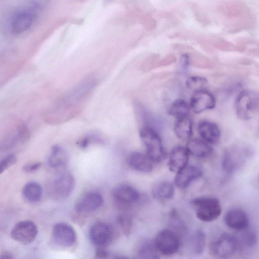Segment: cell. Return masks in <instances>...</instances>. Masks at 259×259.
<instances>
[{
  "label": "cell",
  "instance_id": "35",
  "mask_svg": "<svg viewBox=\"0 0 259 259\" xmlns=\"http://www.w3.org/2000/svg\"><path fill=\"white\" fill-rule=\"evenodd\" d=\"M40 166V162L31 163L24 166L23 169L25 172H31L37 170Z\"/></svg>",
  "mask_w": 259,
  "mask_h": 259
},
{
  "label": "cell",
  "instance_id": "15",
  "mask_svg": "<svg viewBox=\"0 0 259 259\" xmlns=\"http://www.w3.org/2000/svg\"><path fill=\"white\" fill-rule=\"evenodd\" d=\"M224 221L230 228L236 230H244L247 229L249 220L246 213L239 208H232L225 214Z\"/></svg>",
  "mask_w": 259,
  "mask_h": 259
},
{
  "label": "cell",
  "instance_id": "4",
  "mask_svg": "<svg viewBox=\"0 0 259 259\" xmlns=\"http://www.w3.org/2000/svg\"><path fill=\"white\" fill-rule=\"evenodd\" d=\"M235 107L239 119L243 120L251 119L258 110V93L252 91H242L236 99Z\"/></svg>",
  "mask_w": 259,
  "mask_h": 259
},
{
  "label": "cell",
  "instance_id": "37",
  "mask_svg": "<svg viewBox=\"0 0 259 259\" xmlns=\"http://www.w3.org/2000/svg\"><path fill=\"white\" fill-rule=\"evenodd\" d=\"M181 63L183 68H186L188 67L189 64V57L186 54L182 56Z\"/></svg>",
  "mask_w": 259,
  "mask_h": 259
},
{
  "label": "cell",
  "instance_id": "38",
  "mask_svg": "<svg viewBox=\"0 0 259 259\" xmlns=\"http://www.w3.org/2000/svg\"><path fill=\"white\" fill-rule=\"evenodd\" d=\"M13 258V257L12 256V255L8 252H4L0 255V258H2V259H4V258L11 259V258Z\"/></svg>",
  "mask_w": 259,
  "mask_h": 259
},
{
  "label": "cell",
  "instance_id": "26",
  "mask_svg": "<svg viewBox=\"0 0 259 259\" xmlns=\"http://www.w3.org/2000/svg\"><path fill=\"white\" fill-rule=\"evenodd\" d=\"M191 110L190 105L183 99H176L168 110L169 115L177 118L188 116Z\"/></svg>",
  "mask_w": 259,
  "mask_h": 259
},
{
  "label": "cell",
  "instance_id": "20",
  "mask_svg": "<svg viewBox=\"0 0 259 259\" xmlns=\"http://www.w3.org/2000/svg\"><path fill=\"white\" fill-rule=\"evenodd\" d=\"M186 148L189 153L198 158L207 157L212 152V148L207 142L197 138L190 139Z\"/></svg>",
  "mask_w": 259,
  "mask_h": 259
},
{
  "label": "cell",
  "instance_id": "21",
  "mask_svg": "<svg viewBox=\"0 0 259 259\" xmlns=\"http://www.w3.org/2000/svg\"><path fill=\"white\" fill-rule=\"evenodd\" d=\"M175 193L173 185L166 181L158 182L152 188L153 197L158 201H164L171 199Z\"/></svg>",
  "mask_w": 259,
  "mask_h": 259
},
{
  "label": "cell",
  "instance_id": "18",
  "mask_svg": "<svg viewBox=\"0 0 259 259\" xmlns=\"http://www.w3.org/2000/svg\"><path fill=\"white\" fill-rule=\"evenodd\" d=\"M127 162L133 169L140 172L147 173L152 170V161L146 154L139 152L131 153Z\"/></svg>",
  "mask_w": 259,
  "mask_h": 259
},
{
  "label": "cell",
  "instance_id": "34",
  "mask_svg": "<svg viewBox=\"0 0 259 259\" xmlns=\"http://www.w3.org/2000/svg\"><path fill=\"white\" fill-rule=\"evenodd\" d=\"M18 136L19 139L25 141L29 139L30 134L28 127L24 124L19 126Z\"/></svg>",
  "mask_w": 259,
  "mask_h": 259
},
{
  "label": "cell",
  "instance_id": "13",
  "mask_svg": "<svg viewBox=\"0 0 259 259\" xmlns=\"http://www.w3.org/2000/svg\"><path fill=\"white\" fill-rule=\"evenodd\" d=\"M103 203V196L96 192H89L84 194L75 204V209L79 213H87L98 209Z\"/></svg>",
  "mask_w": 259,
  "mask_h": 259
},
{
  "label": "cell",
  "instance_id": "32",
  "mask_svg": "<svg viewBox=\"0 0 259 259\" xmlns=\"http://www.w3.org/2000/svg\"><path fill=\"white\" fill-rule=\"evenodd\" d=\"M17 162L14 154H9L0 161V175L6 169L15 164Z\"/></svg>",
  "mask_w": 259,
  "mask_h": 259
},
{
  "label": "cell",
  "instance_id": "23",
  "mask_svg": "<svg viewBox=\"0 0 259 259\" xmlns=\"http://www.w3.org/2000/svg\"><path fill=\"white\" fill-rule=\"evenodd\" d=\"M174 132L178 138L189 139L192 133V122L188 116L177 118L174 125Z\"/></svg>",
  "mask_w": 259,
  "mask_h": 259
},
{
  "label": "cell",
  "instance_id": "31",
  "mask_svg": "<svg viewBox=\"0 0 259 259\" xmlns=\"http://www.w3.org/2000/svg\"><path fill=\"white\" fill-rule=\"evenodd\" d=\"M169 218L170 223L174 228L181 230H185V225L176 210H173L170 212Z\"/></svg>",
  "mask_w": 259,
  "mask_h": 259
},
{
  "label": "cell",
  "instance_id": "22",
  "mask_svg": "<svg viewBox=\"0 0 259 259\" xmlns=\"http://www.w3.org/2000/svg\"><path fill=\"white\" fill-rule=\"evenodd\" d=\"M48 162L53 168H59L66 166L68 162L67 152L59 145L53 146L51 149Z\"/></svg>",
  "mask_w": 259,
  "mask_h": 259
},
{
  "label": "cell",
  "instance_id": "17",
  "mask_svg": "<svg viewBox=\"0 0 259 259\" xmlns=\"http://www.w3.org/2000/svg\"><path fill=\"white\" fill-rule=\"evenodd\" d=\"M189 153L186 148L176 146L171 151L169 157L168 166L170 171L177 172L187 165Z\"/></svg>",
  "mask_w": 259,
  "mask_h": 259
},
{
  "label": "cell",
  "instance_id": "16",
  "mask_svg": "<svg viewBox=\"0 0 259 259\" xmlns=\"http://www.w3.org/2000/svg\"><path fill=\"white\" fill-rule=\"evenodd\" d=\"M198 131L202 139L211 144L217 143L221 136L219 126L216 123L207 120H203L199 123Z\"/></svg>",
  "mask_w": 259,
  "mask_h": 259
},
{
  "label": "cell",
  "instance_id": "28",
  "mask_svg": "<svg viewBox=\"0 0 259 259\" xmlns=\"http://www.w3.org/2000/svg\"><path fill=\"white\" fill-rule=\"evenodd\" d=\"M117 222L123 234L128 237L132 228L133 219L131 215L125 213L119 214L117 217Z\"/></svg>",
  "mask_w": 259,
  "mask_h": 259
},
{
  "label": "cell",
  "instance_id": "10",
  "mask_svg": "<svg viewBox=\"0 0 259 259\" xmlns=\"http://www.w3.org/2000/svg\"><path fill=\"white\" fill-rule=\"evenodd\" d=\"M215 104L213 95L205 90H202L193 92L189 105L194 113H200L214 108Z\"/></svg>",
  "mask_w": 259,
  "mask_h": 259
},
{
  "label": "cell",
  "instance_id": "6",
  "mask_svg": "<svg viewBox=\"0 0 259 259\" xmlns=\"http://www.w3.org/2000/svg\"><path fill=\"white\" fill-rule=\"evenodd\" d=\"M158 252L164 255H171L177 252L180 245L178 236L169 229H163L156 235L154 241Z\"/></svg>",
  "mask_w": 259,
  "mask_h": 259
},
{
  "label": "cell",
  "instance_id": "5",
  "mask_svg": "<svg viewBox=\"0 0 259 259\" xmlns=\"http://www.w3.org/2000/svg\"><path fill=\"white\" fill-rule=\"evenodd\" d=\"M238 243V240L235 236L223 233L212 242L210 251L216 257L227 258L235 253Z\"/></svg>",
  "mask_w": 259,
  "mask_h": 259
},
{
  "label": "cell",
  "instance_id": "9",
  "mask_svg": "<svg viewBox=\"0 0 259 259\" xmlns=\"http://www.w3.org/2000/svg\"><path fill=\"white\" fill-rule=\"evenodd\" d=\"M52 237L57 245L68 247L74 244L76 239V234L73 228L70 225L59 223L53 227Z\"/></svg>",
  "mask_w": 259,
  "mask_h": 259
},
{
  "label": "cell",
  "instance_id": "3",
  "mask_svg": "<svg viewBox=\"0 0 259 259\" xmlns=\"http://www.w3.org/2000/svg\"><path fill=\"white\" fill-rule=\"evenodd\" d=\"M249 148L242 144L231 146L224 152L222 158V168L228 174L234 172L242 166L250 156Z\"/></svg>",
  "mask_w": 259,
  "mask_h": 259
},
{
  "label": "cell",
  "instance_id": "27",
  "mask_svg": "<svg viewBox=\"0 0 259 259\" xmlns=\"http://www.w3.org/2000/svg\"><path fill=\"white\" fill-rule=\"evenodd\" d=\"M138 256L140 258L155 259L159 258L157 251L154 242L149 240L144 241L139 247Z\"/></svg>",
  "mask_w": 259,
  "mask_h": 259
},
{
  "label": "cell",
  "instance_id": "25",
  "mask_svg": "<svg viewBox=\"0 0 259 259\" xmlns=\"http://www.w3.org/2000/svg\"><path fill=\"white\" fill-rule=\"evenodd\" d=\"M42 188L36 182L26 184L22 190L24 197L31 202H36L40 200L42 195Z\"/></svg>",
  "mask_w": 259,
  "mask_h": 259
},
{
  "label": "cell",
  "instance_id": "30",
  "mask_svg": "<svg viewBox=\"0 0 259 259\" xmlns=\"http://www.w3.org/2000/svg\"><path fill=\"white\" fill-rule=\"evenodd\" d=\"M240 239L241 243L248 247L254 245L257 239L255 233L250 230H247L241 234Z\"/></svg>",
  "mask_w": 259,
  "mask_h": 259
},
{
  "label": "cell",
  "instance_id": "2",
  "mask_svg": "<svg viewBox=\"0 0 259 259\" xmlns=\"http://www.w3.org/2000/svg\"><path fill=\"white\" fill-rule=\"evenodd\" d=\"M198 219L205 222L216 220L221 214L222 207L219 200L214 197H200L190 201Z\"/></svg>",
  "mask_w": 259,
  "mask_h": 259
},
{
  "label": "cell",
  "instance_id": "7",
  "mask_svg": "<svg viewBox=\"0 0 259 259\" xmlns=\"http://www.w3.org/2000/svg\"><path fill=\"white\" fill-rule=\"evenodd\" d=\"M38 233L36 225L30 221H22L17 223L13 228L11 236L14 240L24 244L32 242Z\"/></svg>",
  "mask_w": 259,
  "mask_h": 259
},
{
  "label": "cell",
  "instance_id": "19",
  "mask_svg": "<svg viewBox=\"0 0 259 259\" xmlns=\"http://www.w3.org/2000/svg\"><path fill=\"white\" fill-rule=\"evenodd\" d=\"M34 17L33 14L29 11L19 13L14 17L12 22L13 31L17 34L25 32L32 25Z\"/></svg>",
  "mask_w": 259,
  "mask_h": 259
},
{
  "label": "cell",
  "instance_id": "1",
  "mask_svg": "<svg viewBox=\"0 0 259 259\" xmlns=\"http://www.w3.org/2000/svg\"><path fill=\"white\" fill-rule=\"evenodd\" d=\"M140 137L145 149L147 156L152 162H159L165 157V152L160 137L151 125H143L140 130Z\"/></svg>",
  "mask_w": 259,
  "mask_h": 259
},
{
  "label": "cell",
  "instance_id": "36",
  "mask_svg": "<svg viewBox=\"0 0 259 259\" xmlns=\"http://www.w3.org/2000/svg\"><path fill=\"white\" fill-rule=\"evenodd\" d=\"M96 257L99 258H105L108 257L109 252L103 247H98L95 251Z\"/></svg>",
  "mask_w": 259,
  "mask_h": 259
},
{
  "label": "cell",
  "instance_id": "33",
  "mask_svg": "<svg viewBox=\"0 0 259 259\" xmlns=\"http://www.w3.org/2000/svg\"><path fill=\"white\" fill-rule=\"evenodd\" d=\"M101 141L102 139L99 135L91 134L80 139L78 142V145L80 147L84 148L92 143L100 142Z\"/></svg>",
  "mask_w": 259,
  "mask_h": 259
},
{
  "label": "cell",
  "instance_id": "24",
  "mask_svg": "<svg viewBox=\"0 0 259 259\" xmlns=\"http://www.w3.org/2000/svg\"><path fill=\"white\" fill-rule=\"evenodd\" d=\"M205 244V234L200 230L192 234L188 240V246L189 250L192 253L197 255L200 254L203 252Z\"/></svg>",
  "mask_w": 259,
  "mask_h": 259
},
{
  "label": "cell",
  "instance_id": "29",
  "mask_svg": "<svg viewBox=\"0 0 259 259\" xmlns=\"http://www.w3.org/2000/svg\"><path fill=\"white\" fill-rule=\"evenodd\" d=\"M207 84V79L199 76H192L188 78L186 86L190 90L195 92L204 90Z\"/></svg>",
  "mask_w": 259,
  "mask_h": 259
},
{
  "label": "cell",
  "instance_id": "14",
  "mask_svg": "<svg viewBox=\"0 0 259 259\" xmlns=\"http://www.w3.org/2000/svg\"><path fill=\"white\" fill-rule=\"evenodd\" d=\"M203 175L201 168L195 165H186L177 172L175 179L176 186L180 189L187 188L193 181Z\"/></svg>",
  "mask_w": 259,
  "mask_h": 259
},
{
  "label": "cell",
  "instance_id": "11",
  "mask_svg": "<svg viewBox=\"0 0 259 259\" xmlns=\"http://www.w3.org/2000/svg\"><path fill=\"white\" fill-rule=\"evenodd\" d=\"M75 181L72 175L68 171L61 172L54 182L53 191L58 199L67 198L73 191Z\"/></svg>",
  "mask_w": 259,
  "mask_h": 259
},
{
  "label": "cell",
  "instance_id": "12",
  "mask_svg": "<svg viewBox=\"0 0 259 259\" xmlns=\"http://www.w3.org/2000/svg\"><path fill=\"white\" fill-rule=\"evenodd\" d=\"M112 193L115 202L122 206H130L138 202L140 199L138 191L127 184L120 185L115 187Z\"/></svg>",
  "mask_w": 259,
  "mask_h": 259
},
{
  "label": "cell",
  "instance_id": "8",
  "mask_svg": "<svg viewBox=\"0 0 259 259\" xmlns=\"http://www.w3.org/2000/svg\"><path fill=\"white\" fill-rule=\"evenodd\" d=\"M113 230L111 226L104 222L95 223L89 230L91 241L98 247L108 245L113 239Z\"/></svg>",
  "mask_w": 259,
  "mask_h": 259
}]
</instances>
